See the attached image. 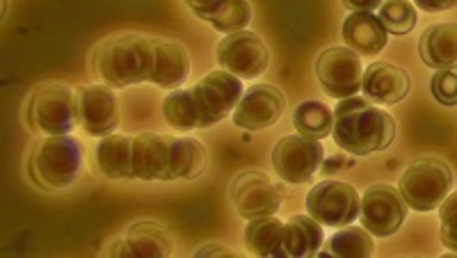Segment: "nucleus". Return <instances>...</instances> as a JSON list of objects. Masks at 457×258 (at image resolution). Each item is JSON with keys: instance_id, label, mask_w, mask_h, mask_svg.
Masks as SVG:
<instances>
[{"instance_id": "1", "label": "nucleus", "mask_w": 457, "mask_h": 258, "mask_svg": "<svg viewBox=\"0 0 457 258\" xmlns=\"http://www.w3.org/2000/svg\"><path fill=\"white\" fill-rule=\"evenodd\" d=\"M206 149L195 137L140 133L133 140V165L140 181H193L206 170Z\"/></svg>"}, {"instance_id": "2", "label": "nucleus", "mask_w": 457, "mask_h": 258, "mask_svg": "<svg viewBox=\"0 0 457 258\" xmlns=\"http://www.w3.org/2000/svg\"><path fill=\"white\" fill-rule=\"evenodd\" d=\"M332 137L337 146L353 155L386 151L395 137V121L386 110L366 96L341 98L334 108Z\"/></svg>"}, {"instance_id": "3", "label": "nucleus", "mask_w": 457, "mask_h": 258, "mask_svg": "<svg viewBox=\"0 0 457 258\" xmlns=\"http://www.w3.org/2000/svg\"><path fill=\"white\" fill-rule=\"evenodd\" d=\"M96 71L114 89L146 83L154 73V39L142 35H114L96 48Z\"/></svg>"}, {"instance_id": "4", "label": "nucleus", "mask_w": 457, "mask_h": 258, "mask_svg": "<svg viewBox=\"0 0 457 258\" xmlns=\"http://www.w3.org/2000/svg\"><path fill=\"white\" fill-rule=\"evenodd\" d=\"M83 170V149L71 135H48L32 151L30 174L46 190H64L79 181Z\"/></svg>"}, {"instance_id": "5", "label": "nucleus", "mask_w": 457, "mask_h": 258, "mask_svg": "<svg viewBox=\"0 0 457 258\" xmlns=\"http://www.w3.org/2000/svg\"><path fill=\"white\" fill-rule=\"evenodd\" d=\"M453 187V171L442 158H419L398 181V190L411 211L430 212L442 206Z\"/></svg>"}, {"instance_id": "6", "label": "nucleus", "mask_w": 457, "mask_h": 258, "mask_svg": "<svg viewBox=\"0 0 457 258\" xmlns=\"http://www.w3.org/2000/svg\"><path fill=\"white\" fill-rule=\"evenodd\" d=\"M28 119L35 130L46 135H69L79 124L76 92L62 83L37 85L28 105Z\"/></svg>"}, {"instance_id": "7", "label": "nucleus", "mask_w": 457, "mask_h": 258, "mask_svg": "<svg viewBox=\"0 0 457 258\" xmlns=\"http://www.w3.org/2000/svg\"><path fill=\"white\" fill-rule=\"evenodd\" d=\"M307 212L322 227H348L361 215V196L350 183L328 179L316 183L307 195Z\"/></svg>"}, {"instance_id": "8", "label": "nucleus", "mask_w": 457, "mask_h": 258, "mask_svg": "<svg viewBox=\"0 0 457 258\" xmlns=\"http://www.w3.org/2000/svg\"><path fill=\"white\" fill-rule=\"evenodd\" d=\"M325 151L320 140L307 135H286L272 149V167L286 183H309L322 165Z\"/></svg>"}, {"instance_id": "9", "label": "nucleus", "mask_w": 457, "mask_h": 258, "mask_svg": "<svg viewBox=\"0 0 457 258\" xmlns=\"http://www.w3.org/2000/svg\"><path fill=\"white\" fill-rule=\"evenodd\" d=\"M316 76L322 92L332 98H348L361 89L364 67L361 57L348 46H332L318 55Z\"/></svg>"}, {"instance_id": "10", "label": "nucleus", "mask_w": 457, "mask_h": 258, "mask_svg": "<svg viewBox=\"0 0 457 258\" xmlns=\"http://www.w3.org/2000/svg\"><path fill=\"white\" fill-rule=\"evenodd\" d=\"M405 196L398 187L378 183L366 187L361 196V227L369 229L375 237H389L398 231L407 220Z\"/></svg>"}, {"instance_id": "11", "label": "nucleus", "mask_w": 457, "mask_h": 258, "mask_svg": "<svg viewBox=\"0 0 457 258\" xmlns=\"http://www.w3.org/2000/svg\"><path fill=\"white\" fill-rule=\"evenodd\" d=\"M193 89L208 126H215L231 117L245 94L243 78L227 69H215V71L206 73Z\"/></svg>"}, {"instance_id": "12", "label": "nucleus", "mask_w": 457, "mask_h": 258, "mask_svg": "<svg viewBox=\"0 0 457 258\" xmlns=\"http://www.w3.org/2000/svg\"><path fill=\"white\" fill-rule=\"evenodd\" d=\"M220 67L236 73L243 80H254L261 73H265L270 64V53L268 46L256 32L240 30L234 35H227L218 46Z\"/></svg>"}, {"instance_id": "13", "label": "nucleus", "mask_w": 457, "mask_h": 258, "mask_svg": "<svg viewBox=\"0 0 457 258\" xmlns=\"http://www.w3.org/2000/svg\"><path fill=\"white\" fill-rule=\"evenodd\" d=\"M79 126L92 137L112 135L120 126V101L110 85H85L76 92Z\"/></svg>"}, {"instance_id": "14", "label": "nucleus", "mask_w": 457, "mask_h": 258, "mask_svg": "<svg viewBox=\"0 0 457 258\" xmlns=\"http://www.w3.org/2000/svg\"><path fill=\"white\" fill-rule=\"evenodd\" d=\"M286 110V96L279 87L256 83L245 89L240 104L234 110V124L245 130H263L275 126Z\"/></svg>"}, {"instance_id": "15", "label": "nucleus", "mask_w": 457, "mask_h": 258, "mask_svg": "<svg viewBox=\"0 0 457 258\" xmlns=\"http://www.w3.org/2000/svg\"><path fill=\"white\" fill-rule=\"evenodd\" d=\"M231 199H234L238 215L245 217V220L277 215L281 206L275 183L263 171H245V174H240L234 181V187H231Z\"/></svg>"}, {"instance_id": "16", "label": "nucleus", "mask_w": 457, "mask_h": 258, "mask_svg": "<svg viewBox=\"0 0 457 258\" xmlns=\"http://www.w3.org/2000/svg\"><path fill=\"white\" fill-rule=\"evenodd\" d=\"M410 87V73L391 62H373L366 67L364 83H361V92L366 94V98L379 105L400 104L403 98H407Z\"/></svg>"}, {"instance_id": "17", "label": "nucleus", "mask_w": 457, "mask_h": 258, "mask_svg": "<svg viewBox=\"0 0 457 258\" xmlns=\"http://www.w3.org/2000/svg\"><path fill=\"white\" fill-rule=\"evenodd\" d=\"M174 237L170 229L151 220L133 224L120 243L112 247V256H171Z\"/></svg>"}, {"instance_id": "18", "label": "nucleus", "mask_w": 457, "mask_h": 258, "mask_svg": "<svg viewBox=\"0 0 457 258\" xmlns=\"http://www.w3.org/2000/svg\"><path fill=\"white\" fill-rule=\"evenodd\" d=\"M343 39L359 55H378L389 44V32L373 12H350L343 21Z\"/></svg>"}, {"instance_id": "19", "label": "nucleus", "mask_w": 457, "mask_h": 258, "mask_svg": "<svg viewBox=\"0 0 457 258\" xmlns=\"http://www.w3.org/2000/svg\"><path fill=\"white\" fill-rule=\"evenodd\" d=\"M190 76V55L181 44L154 39V73L151 83L162 89H179Z\"/></svg>"}, {"instance_id": "20", "label": "nucleus", "mask_w": 457, "mask_h": 258, "mask_svg": "<svg viewBox=\"0 0 457 258\" xmlns=\"http://www.w3.org/2000/svg\"><path fill=\"white\" fill-rule=\"evenodd\" d=\"M325 243L322 224L312 215H293L284 222V240H281L279 256H316Z\"/></svg>"}, {"instance_id": "21", "label": "nucleus", "mask_w": 457, "mask_h": 258, "mask_svg": "<svg viewBox=\"0 0 457 258\" xmlns=\"http://www.w3.org/2000/svg\"><path fill=\"white\" fill-rule=\"evenodd\" d=\"M96 165L105 179L126 181L137 179L133 165V140L124 135H105L96 146Z\"/></svg>"}, {"instance_id": "22", "label": "nucleus", "mask_w": 457, "mask_h": 258, "mask_svg": "<svg viewBox=\"0 0 457 258\" xmlns=\"http://www.w3.org/2000/svg\"><path fill=\"white\" fill-rule=\"evenodd\" d=\"M419 55L430 69L457 64V23H435L426 28L419 42Z\"/></svg>"}, {"instance_id": "23", "label": "nucleus", "mask_w": 457, "mask_h": 258, "mask_svg": "<svg viewBox=\"0 0 457 258\" xmlns=\"http://www.w3.org/2000/svg\"><path fill=\"white\" fill-rule=\"evenodd\" d=\"M162 114H165L167 124L171 129H179L183 133L195 129H211L202 108H199L195 89H171L165 96V104H162Z\"/></svg>"}, {"instance_id": "24", "label": "nucleus", "mask_w": 457, "mask_h": 258, "mask_svg": "<svg viewBox=\"0 0 457 258\" xmlns=\"http://www.w3.org/2000/svg\"><path fill=\"white\" fill-rule=\"evenodd\" d=\"M284 222L277 215L254 217L245 227V247L254 256H279Z\"/></svg>"}, {"instance_id": "25", "label": "nucleus", "mask_w": 457, "mask_h": 258, "mask_svg": "<svg viewBox=\"0 0 457 258\" xmlns=\"http://www.w3.org/2000/svg\"><path fill=\"white\" fill-rule=\"evenodd\" d=\"M293 124H295L297 133L313 137V140H325L332 135L334 129V110L320 101H304L295 108L293 114Z\"/></svg>"}, {"instance_id": "26", "label": "nucleus", "mask_w": 457, "mask_h": 258, "mask_svg": "<svg viewBox=\"0 0 457 258\" xmlns=\"http://www.w3.org/2000/svg\"><path fill=\"white\" fill-rule=\"evenodd\" d=\"M328 252L332 256H350V258H366L373 256L375 243L373 233L366 227H341L332 237H329Z\"/></svg>"}, {"instance_id": "27", "label": "nucleus", "mask_w": 457, "mask_h": 258, "mask_svg": "<svg viewBox=\"0 0 457 258\" xmlns=\"http://www.w3.org/2000/svg\"><path fill=\"white\" fill-rule=\"evenodd\" d=\"M252 16H254V12H252V5L247 0H222L204 21L211 23L218 32L234 35V32H240L250 26Z\"/></svg>"}, {"instance_id": "28", "label": "nucleus", "mask_w": 457, "mask_h": 258, "mask_svg": "<svg viewBox=\"0 0 457 258\" xmlns=\"http://www.w3.org/2000/svg\"><path fill=\"white\" fill-rule=\"evenodd\" d=\"M378 19L389 35H407L416 26V7L410 0H385Z\"/></svg>"}, {"instance_id": "29", "label": "nucleus", "mask_w": 457, "mask_h": 258, "mask_svg": "<svg viewBox=\"0 0 457 258\" xmlns=\"http://www.w3.org/2000/svg\"><path fill=\"white\" fill-rule=\"evenodd\" d=\"M430 89L435 101H439L442 105H457V64L455 67L436 69V73L430 80Z\"/></svg>"}, {"instance_id": "30", "label": "nucleus", "mask_w": 457, "mask_h": 258, "mask_svg": "<svg viewBox=\"0 0 457 258\" xmlns=\"http://www.w3.org/2000/svg\"><path fill=\"white\" fill-rule=\"evenodd\" d=\"M439 220H442V245L457 254V192L444 199L439 206Z\"/></svg>"}, {"instance_id": "31", "label": "nucleus", "mask_w": 457, "mask_h": 258, "mask_svg": "<svg viewBox=\"0 0 457 258\" xmlns=\"http://www.w3.org/2000/svg\"><path fill=\"white\" fill-rule=\"evenodd\" d=\"M220 3H222V0H186V5L190 7V10L202 19V21L220 5Z\"/></svg>"}, {"instance_id": "32", "label": "nucleus", "mask_w": 457, "mask_h": 258, "mask_svg": "<svg viewBox=\"0 0 457 258\" xmlns=\"http://www.w3.org/2000/svg\"><path fill=\"white\" fill-rule=\"evenodd\" d=\"M423 12H448L457 7V0H416Z\"/></svg>"}, {"instance_id": "33", "label": "nucleus", "mask_w": 457, "mask_h": 258, "mask_svg": "<svg viewBox=\"0 0 457 258\" xmlns=\"http://www.w3.org/2000/svg\"><path fill=\"white\" fill-rule=\"evenodd\" d=\"M385 0H343V5L350 7L353 12H375L382 7Z\"/></svg>"}, {"instance_id": "34", "label": "nucleus", "mask_w": 457, "mask_h": 258, "mask_svg": "<svg viewBox=\"0 0 457 258\" xmlns=\"http://www.w3.org/2000/svg\"><path fill=\"white\" fill-rule=\"evenodd\" d=\"M195 256H234V252L227 247H218V245H211V247H199L195 252Z\"/></svg>"}]
</instances>
